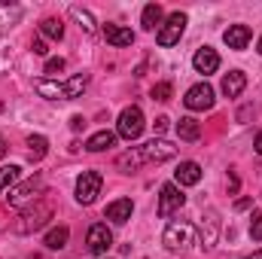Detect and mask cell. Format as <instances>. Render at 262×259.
I'll list each match as a JSON object with an SVG mask.
<instances>
[{"instance_id":"1","label":"cell","mask_w":262,"mask_h":259,"mask_svg":"<svg viewBox=\"0 0 262 259\" xmlns=\"http://www.w3.org/2000/svg\"><path fill=\"white\" fill-rule=\"evenodd\" d=\"M174 156H177V146L174 143H168V140H149L143 146H134L128 153H122L116 159V165L122 171H137L140 165H159V162H168Z\"/></svg>"},{"instance_id":"2","label":"cell","mask_w":262,"mask_h":259,"mask_svg":"<svg viewBox=\"0 0 262 259\" xmlns=\"http://www.w3.org/2000/svg\"><path fill=\"white\" fill-rule=\"evenodd\" d=\"M85 85H89V76H85V73H76V76H70L64 82L40 79V82H37V92H40L43 98H49V101H70V98H79Z\"/></svg>"},{"instance_id":"3","label":"cell","mask_w":262,"mask_h":259,"mask_svg":"<svg viewBox=\"0 0 262 259\" xmlns=\"http://www.w3.org/2000/svg\"><path fill=\"white\" fill-rule=\"evenodd\" d=\"M46 220H52V201L49 198H40L34 207H28L21 217H18V223L12 226L18 235H28V232H37V229H43L46 226Z\"/></svg>"},{"instance_id":"4","label":"cell","mask_w":262,"mask_h":259,"mask_svg":"<svg viewBox=\"0 0 262 259\" xmlns=\"http://www.w3.org/2000/svg\"><path fill=\"white\" fill-rule=\"evenodd\" d=\"M162 241H165V247L171 253H183V250H189L195 244V226H189V223H171L165 229Z\"/></svg>"},{"instance_id":"5","label":"cell","mask_w":262,"mask_h":259,"mask_svg":"<svg viewBox=\"0 0 262 259\" xmlns=\"http://www.w3.org/2000/svg\"><path fill=\"white\" fill-rule=\"evenodd\" d=\"M116 134L125 137V140H137V137L143 134V113H140V107H125V110L119 113Z\"/></svg>"},{"instance_id":"6","label":"cell","mask_w":262,"mask_h":259,"mask_svg":"<svg viewBox=\"0 0 262 259\" xmlns=\"http://www.w3.org/2000/svg\"><path fill=\"white\" fill-rule=\"evenodd\" d=\"M183 31H186V12H171L168 21L159 28L156 40H159V46H174V43H180Z\"/></svg>"},{"instance_id":"7","label":"cell","mask_w":262,"mask_h":259,"mask_svg":"<svg viewBox=\"0 0 262 259\" xmlns=\"http://www.w3.org/2000/svg\"><path fill=\"white\" fill-rule=\"evenodd\" d=\"M101 186H104V177L98 171H82V177L76 180V201L79 204H92L101 195Z\"/></svg>"},{"instance_id":"8","label":"cell","mask_w":262,"mask_h":259,"mask_svg":"<svg viewBox=\"0 0 262 259\" xmlns=\"http://www.w3.org/2000/svg\"><path fill=\"white\" fill-rule=\"evenodd\" d=\"M183 204H186V195L180 192L177 183H165V186H162V195H159V217H171V213H177Z\"/></svg>"},{"instance_id":"9","label":"cell","mask_w":262,"mask_h":259,"mask_svg":"<svg viewBox=\"0 0 262 259\" xmlns=\"http://www.w3.org/2000/svg\"><path fill=\"white\" fill-rule=\"evenodd\" d=\"M85 244H89V250H92L95 256L107 253V250L113 247V232L107 229V223H95V226L89 229V235H85Z\"/></svg>"},{"instance_id":"10","label":"cell","mask_w":262,"mask_h":259,"mask_svg":"<svg viewBox=\"0 0 262 259\" xmlns=\"http://www.w3.org/2000/svg\"><path fill=\"white\" fill-rule=\"evenodd\" d=\"M183 104H186L189 110H210V107H213V89H210L207 82H195V85L186 92Z\"/></svg>"},{"instance_id":"11","label":"cell","mask_w":262,"mask_h":259,"mask_svg":"<svg viewBox=\"0 0 262 259\" xmlns=\"http://www.w3.org/2000/svg\"><path fill=\"white\" fill-rule=\"evenodd\" d=\"M250 28L247 25H229L226 28V34H223V40H226V46L229 49H247V43H250Z\"/></svg>"},{"instance_id":"12","label":"cell","mask_w":262,"mask_h":259,"mask_svg":"<svg viewBox=\"0 0 262 259\" xmlns=\"http://www.w3.org/2000/svg\"><path fill=\"white\" fill-rule=\"evenodd\" d=\"M192 67H195L198 73H216L220 70V55L210 49V46H204V49H198L195 52V58H192Z\"/></svg>"},{"instance_id":"13","label":"cell","mask_w":262,"mask_h":259,"mask_svg":"<svg viewBox=\"0 0 262 259\" xmlns=\"http://www.w3.org/2000/svg\"><path fill=\"white\" fill-rule=\"evenodd\" d=\"M174 180H177V186H195L198 180H201L198 162H180L177 171H174Z\"/></svg>"},{"instance_id":"14","label":"cell","mask_w":262,"mask_h":259,"mask_svg":"<svg viewBox=\"0 0 262 259\" xmlns=\"http://www.w3.org/2000/svg\"><path fill=\"white\" fill-rule=\"evenodd\" d=\"M244 85H247V76H244L241 70H229V73L223 76V95H226V98H238V95L244 92Z\"/></svg>"},{"instance_id":"15","label":"cell","mask_w":262,"mask_h":259,"mask_svg":"<svg viewBox=\"0 0 262 259\" xmlns=\"http://www.w3.org/2000/svg\"><path fill=\"white\" fill-rule=\"evenodd\" d=\"M131 210H134L131 198H116V201L107 204V220H113V223H128Z\"/></svg>"},{"instance_id":"16","label":"cell","mask_w":262,"mask_h":259,"mask_svg":"<svg viewBox=\"0 0 262 259\" xmlns=\"http://www.w3.org/2000/svg\"><path fill=\"white\" fill-rule=\"evenodd\" d=\"M104 37H107V43H113V46H131L134 43V34H131L128 28H122V25H104Z\"/></svg>"},{"instance_id":"17","label":"cell","mask_w":262,"mask_h":259,"mask_svg":"<svg viewBox=\"0 0 262 259\" xmlns=\"http://www.w3.org/2000/svg\"><path fill=\"white\" fill-rule=\"evenodd\" d=\"M110 146H116V134H113V131H98V134H92V137L85 140V149H89V153H104V149H110Z\"/></svg>"},{"instance_id":"18","label":"cell","mask_w":262,"mask_h":259,"mask_svg":"<svg viewBox=\"0 0 262 259\" xmlns=\"http://www.w3.org/2000/svg\"><path fill=\"white\" fill-rule=\"evenodd\" d=\"M34 192H40V177H34V180H28L25 186H18L12 195H6V201L9 204H25L28 198H34Z\"/></svg>"},{"instance_id":"19","label":"cell","mask_w":262,"mask_h":259,"mask_svg":"<svg viewBox=\"0 0 262 259\" xmlns=\"http://www.w3.org/2000/svg\"><path fill=\"white\" fill-rule=\"evenodd\" d=\"M140 25H143L146 31H156V28H162V6H159V3H149V6H143V18H140Z\"/></svg>"},{"instance_id":"20","label":"cell","mask_w":262,"mask_h":259,"mask_svg":"<svg viewBox=\"0 0 262 259\" xmlns=\"http://www.w3.org/2000/svg\"><path fill=\"white\" fill-rule=\"evenodd\" d=\"M177 134H180V140H198L201 137V125H198L192 116H183L177 122Z\"/></svg>"},{"instance_id":"21","label":"cell","mask_w":262,"mask_h":259,"mask_svg":"<svg viewBox=\"0 0 262 259\" xmlns=\"http://www.w3.org/2000/svg\"><path fill=\"white\" fill-rule=\"evenodd\" d=\"M40 34L49 37V40H61V37H64V25H61L58 18H43V21H40Z\"/></svg>"},{"instance_id":"22","label":"cell","mask_w":262,"mask_h":259,"mask_svg":"<svg viewBox=\"0 0 262 259\" xmlns=\"http://www.w3.org/2000/svg\"><path fill=\"white\" fill-rule=\"evenodd\" d=\"M28 149H31V159L37 162V159H43V156L49 153V140H46L43 134H31V137H28Z\"/></svg>"},{"instance_id":"23","label":"cell","mask_w":262,"mask_h":259,"mask_svg":"<svg viewBox=\"0 0 262 259\" xmlns=\"http://www.w3.org/2000/svg\"><path fill=\"white\" fill-rule=\"evenodd\" d=\"M67 238H70V232H67V226H58V229H52V232L46 235V241H43V244H46L49 250H61V247L67 244Z\"/></svg>"},{"instance_id":"24","label":"cell","mask_w":262,"mask_h":259,"mask_svg":"<svg viewBox=\"0 0 262 259\" xmlns=\"http://www.w3.org/2000/svg\"><path fill=\"white\" fill-rule=\"evenodd\" d=\"M18 177H21V168H15V165H3V168H0V192L9 189Z\"/></svg>"},{"instance_id":"25","label":"cell","mask_w":262,"mask_h":259,"mask_svg":"<svg viewBox=\"0 0 262 259\" xmlns=\"http://www.w3.org/2000/svg\"><path fill=\"white\" fill-rule=\"evenodd\" d=\"M70 15H73V18L79 21V28H82L85 34H92V31H95V21H92V12H85L82 6H70Z\"/></svg>"},{"instance_id":"26","label":"cell","mask_w":262,"mask_h":259,"mask_svg":"<svg viewBox=\"0 0 262 259\" xmlns=\"http://www.w3.org/2000/svg\"><path fill=\"white\" fill-rule=\"evenodd\" d=\"M171 95H174V85H171V82H156V85H152V98H156V101H168Z\"/></svg>"},{"instance_id":"27","label":"cell","mask_w":262,"mask_h":259,"mask_svg":"<svg viewBox=\"0 0 262 259\" xmlns=\"http://www.w3.org/2000/svg\"><path fill=\"white\" fill-rule=\"evenodd\" d=\"M64 58H49V61H46V73H52V76H58V73H61V70H64Z\"/></svg>"},{"instance_id":"28","label":"cell","mask_w":262,"mask_h":259,"mask_svg":"<svg viewBox=\"0 0 262 259\" xmlns=\"http://www.w3.org/2000/svg\"><path fill=\"white\" fill-rule=\"evenodd\" d=\"M250 238H253V241H262V217H256V220L250 223Z\"/></svg>"},{"instance_id":"29","label":"cell","mask_w":262,"mask_h":259,"mask_svg":"<svg viewBox=\"0 0 262 259\" xmlns=\"http://www.w3.org/2000/svg\"><path fill=\"white\" fill-rule=\"evenodd\" d=\"M152 128H156V134H162V131L168 128V116H159V119L152 122Z\"/></svg>"},{"instance_id":"30","label":"cell","mask_w":262,"mask_h":259,"mask_svg":"<svg viewBox=\"0 0 262 259\" xmlns=\"http://www.w3.org/2000/svg\"><path fill=\"white\" fill-rule=\"evenodd\" d=\"M31 49H34V55H46V43H43V40H34Z\"/></svg>"},{"instance_id":"31","label":"cell","mask_w":262,"mask_h":259,"mask_svg":"<svg viewBox=\"0 0 262 259\" xmlns=\"http://www.w3.org/2000/svg\"><path fill=\"white\" fill-rule=\"evenodd\" d=\"M82 125H85V119H82V116H73V119H70V128H73V131H79Z\"/></svg>"},{"instance_id":"32","label":"cell","mask_w":262,"mask_h":259,"mask_svg":"<svg viewBox=\"0 0 262 259\" xmlns=\"http://www.w3.org/2000/svg\"><path fill=\"white\" fill-rule=\"evenodd\" d=\"M253 146H256V153H259V156H262V131H259V134H256V143H253Z\"/></svg>"},{"instance_id":"33","label":"cell","mask_w":262,"mask_h":259,"mask_svg":"<svg viewBox=\"0 0 262 259\" xmlns=\"http://www.w3.org/2000/svg\"><path fill=\"white\" fill-rule=\"evenodd\" d=\"M3 156H6V140L0 137V159H3Z\"/></svg>"},{"instance_id":"34","label":"cell","mask_w":262,"mask_h":259,"mask_svg":"<svg viewBox=\"0 0 262 259\" xmlns=\"http://www.w3.org/2000/svg\"><path fill=\"white\" fill-rule=\"evenodd\" d=\"M244 259H262V250H256V253H253V256H244Z\"/></svg>"},{"instance_id":"35","label":"cell","mask_w":262,"mask_h":259,"mask_svg":"<svg viewBox=\"0 0 262 259\" xmlns=\"http://www.w3.org/2000/svg\"><path fill=\"white\" fill-rule=\"evenodd\" d=\"M256 52H259V55H262V37H259V43H256Z\"/></svg>"}]
</instances>
